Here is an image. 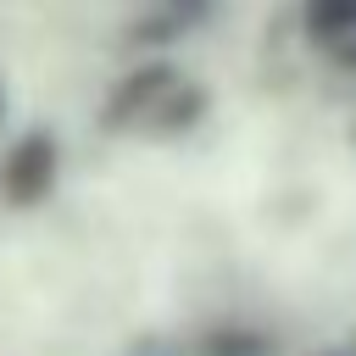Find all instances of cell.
<instances>
[{"label":"cell","instance_id":"cell-1","mask_svg":"<svg viewBox=\"0 0 356 356\" xmlns=\"http://www.w3.org/2000/svg\"><path fill=\"white\" fill-rule=\"evenodd\" d=\"M56 178H61V139L50 128H28V134H17L6 145V156H0V195H6V206L28 211V206L50 200Z\"/></svg>","mask_w":356,"mask_h":356},{"label":"cell","instance_id":"cell-4","mask_svg":"<svg viewBox=\"0 0 356 356\" xmlns=\"http://www.w3.org/2000/svg\"><path fill=\"white\" fill-rule=\"evenodd\" d=\"M206 356H273V339L267 334H256V328H217L211 339H206Z\"/></svg>","mask_w":356,"mask_h":356},{"label":"cell","instance_id":"cell-3","mask_svg":"<svg viewBox=\"0 0 356 356\" xmlns=\"http://www.w3.org/2000/svg\"><path fill=\"white\" fill-rule=\"evenodd\" d=\"M300 28L306 39L339 50L345 39H356V0H300Z\"/></svg>","mask_w":356,"mask_h":356},{"label":"cell","instance_id":"cell-6","mask_svg":"<svg viewBox=\"0 0 356 356\" xmlns=\"http://www.w3.org/2000/svg\"><path fill=\"white\" fill-rule=\"evenodd\" d=\"M350 356H356V339H350Z\"/></svg>","mask_w":356,"mask_h":356},{"label":"cell","instance_id":"cell-5","mask_svg":"<svg viewBox=\"0 0 356 356\" xmlns=\"http://www.w3.org/2000/svg\"><path fill=\"white\" fill-rule=\"evenodd\" d=\"M0 117H6V89H0Z\"/></svg>","mask_w":356,"mask_h":356},{"label":"cell","instance_id":"cell-2","mask_svg":"<svg viewBox=\"0 0 356 356\" xmlns=\"http://www.w3.org/2000/svg\"><path fill=\"white\" fill-rule=\"evenodd\" d=\"M172 89V72L161 67V61H150V67H139L134 78H122L117 83V95L106 100V128H128V122H139V117H150L156 106H161V95Z\"/></svg>","mask_w":356,"mask_h":356}]
</instances>
